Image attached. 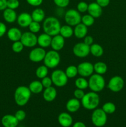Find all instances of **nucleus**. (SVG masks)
Instances as JSON below:
<instances>
[{
    "label": "nucleus",
    "mask_w": 126,
    "mask_h": 127,
    "mask_svg": "<svg viewBox=\"0 0 126 127\" xmlns=\"http://www.w3.org/2000/svg\"><path fill=\"white\" fill-rule=\"evenodd\" d=\"M32 93L28 87L20 86L16 89L14 94V99L16 104L18 106H25L29 102Z\"/></svg>",
    "instance_id": "1"
},
{
    "label": "nucleus",
    "mask_w": 126,
    "mask_h": 127,
    "mask_svg": "<svg viewBox=\"0 0 126 127\" xmlns=\"http://www.w3.org/2000/svg\"><path fill=\"white\" fill-rule=\"evenodd\" d=\"M61 27L60 22L55 17L50 16L44 19L43 21V28L44 32L51 37L59 34Z\"/></svg>",
    "instance_id": "2"
},
{
    "label": "nucleus",
    "mask_w": 126,
    "mask_h": 127,
    "mask_svg": "<svg viewBox=\"0 0 126 127\" xmlns=\"http://www.w3.org/2000/svg\"><path fill=\"white\" fill-rule=\"evenodd\" d=\"M81 105L84 109L88 110H93L100 104V96L97 93L90 91L85 94L81 99Z\"/></svg>",
    "instance_id": "3"
},
{
    "label": "nucleus",
    "mask_w": 126,
    "mask_h": 127,
    "mask_svg": "<svg viewBox=\"0 0 126 127\" xmlns=\"http://www.w3.org/2000/svg\"><path fill=\"white\" fill-rule=\"evenodd\" d=\"M88 88L91 91L98 93L103 90L105 87V80L102 75L93 74L88 79Z\"/></svg>",
    "instance_id": "4"
},
{
    "label": "nucleus",
    "mask_w": 126,
    "mask_h": 127,
    "mask_svg": "<svg viewBox=\"0 0 126 127\" xmlns=\"http://www.w3.org/2000/svg\"><path fill=\"white\" fill-rule=\"evenodd\" d=\"M61 61L60 55L59 54L58 52L55 50L48 51L46 52L44 57L43 62H44V65L48 68V69H53L55 68L59 65Z\"/></svg>",
    "instance_id": "5"
},
{
    "label": "nucleus",
    "mask_w": 126,
    "mask_h": 127,
    "mask_svg": "<svg viewBox=\"0 0 126 127\" xmlns=\"http://www.w3.org/2000/svg\"><path fill=\"white\" fill-rule=\"evenodd\" d=\"M91 120L93 124L95 127H102L105 126L107 123V114L102 109L96 108L93 110L91 114Z\"/></svg>",
    "instance_id": "6"
},
{
    "label": "nucleus",
    "mask_w": 126,
    "mask_h": 127,
    "mask_svg": "<svg viewBox=\"0 0 126 127\" xmlns=\"http://www.w3.org/2000/svg\"><path fill=\"white\" fill-rule=\"evenodd\" d=\"M51 78L53 81V84L59 88L65 86L67 84L69 79L65 71L61 69H56L53 71L51 75Z\"/></svg>",
    "instance_id": "7"
},
{
    "label": "nucleus",
    "mask_w": 126,
    "mask_h": 127,
    "mask_svg": "<svg viewBox=\"0 0 126 127\" xmlns=\"http://www.w3.org/2000/svg\"><path fill=\"white\" fill-rule=\"evenodd\" d=\"M82 16L77 10L70 9L67 11L64 14V19L67 25L75 26L81 22Z\"/></svg>",
    "instance_id": "8"
},
{
    "label": "nucleus",
    "mask_w": 126,
    "mask_h": 127,
    "mask_svg": "<svg viewBox=\"0 0 126 127\" xmlns=\"http://www.w3.org/2000/svg\"><path fill=\"white\" fill-rule=\"evenodd\" d=\"M90 46L87 45L84 42L77 43L73 47V53L74 55L79 58H85L90 53Z\"/></svg>",
    "instance_id": "9"
},
{
    "label": "nucleus",
    "mask_w": 126,
    "mask_h": 127,
    "mask_svg": "<svg viewBox=\"0 0 126 127\" xmlns=\"http://www.w3.org/2000/svg\"><path fill=\"white\" fill-rule=\"evenodd\" d=\"M78 74L82 77H90L94 73L93 64L89 62H84L77 66Z\"/></svg>",
    "instance_id": "10"
},
{
    "label": "nucleus",
    "mask_w": 126,
    "mask_h": 127,
    "mask_svg": "<svg viewBox=\"0 0 126 127\" xmlns=\"http://www.w3.org/2000/svg\"><path fill=\"white\" fill-rule=\"evenodd\" d=\"M124 86V81L122 77L119 76H114L109 79L108 83L109 89L114 93L119 92L123 89Z\"/></svg>",
    "instance_id": "11"
},
{
    "label": "nucleus",
    "mask_w": 126,
    "mask_h": 127,
    "mask_svg": "<svg viewBox=\"0 0 126 127\" xmlns=\"http://www.w3.org/2000/svg\"><path fill=\"white\" fill-rule=\"evenodd\" d=\"M21 42L23 46L28 48H32L37 44V37L35 33L31 32H25L22 33Z\"/></svg>",
    "instance_id": "12"
},
{
    "label": "nucleus",
    "mask_w": 126,
    "mask_h": 127,
    "mask_svg": "<svg viewBox=\"0 0 126 127\" xmlns=\"http://www.w3.org/2000/svg\"><path fill=\"white\" fill-rule=\"evenodd\" d=\"M46 53L45 50L42 47L34 48L30 52L28 58L30 60L35 63H38L44 60L45 55Z\"/></svg>",
    "instance_id": "13"
},
{
    "label": "nucleus",
    "mask_w": 126,
    "mask_h": 127,
    "mask_svg": "<svg viewBox=\"0 0 126 127\" xmlns=\"http://www.w3.org/2000/svg\"><path fill=\"white\" fill-rule=\"evenodd\" d=\"M65 45V38L62 37L61 35L58 34L52 37L51 47L53 50L59 51L61 50Z\"/></svg>",
    "instance_id": "14"
},
{
    "label": "nucleus",
    "mask_w": 126,
    "mask_h": 127,
    "mask_svg": "<svg viewBox=\"0 0 126 127\" xmlns=\"http://www.w3.org/2000/svg\"><path fill=\"white\" fill-rule=\"evenodd\" d=\"M59 125L63 127H70L73 124V119L67 112H61L58 117Z\"/></svg>",
    "instance_id": "15"
},
{
    "label": "nucleus",
    "mask_w": 126,
    "mask_h": 127,
    "mask_svg": "<svg viewBox=\"0 0 126 127\" xmlns=\"http://www.w3.org/2000/svg\"><path fill=\"white\" fill-rule=\"evenodd\" d=\"M33 21L31 14L28 12H22L17 18V24L21 27H27L29 26L31 22Z\"/></svg>",
    "instance_id": "16"
},
{
    "label": "nucleus",
    "mask_w": 126,
    "mask_h": 127,
    "mask_svg": "<svg viewBox=\"0 0 126 127\" xmlns=\"http://www.w3.org/2000/svg\"><path fill=\"white\" fill-rule=\"evenodd\" d=\"M1 124L4 127H17L19 124V121L15 115L7 114L2 117Z\"/></svg>",
    "instance_id": "17"
},
{
    "label": "nucleus",
    "mask_w": 126,
    "mask_h": 127,
    "mask_svg": "<svg viewBox=\"0 0 126 127\" xmlns=\"http://www.w3.org/2000/svg\"><path fill=\"white\" fill-rule=\"evenodd\" d=\"M74 35L77 38L82 39L84 38L85 36L87 35L88 27L82 24V22L74 26Z\"/></svg>",
    "instance_id": "18"
},
{
    "label": "nucleus",
    "mask_w": 126,
    "mask_h": 127,
    "mask_svg": "<svg viewBox=\"0 0 126 127\" xmlns=\"http://www.w3.org/2000/svg\"><path fill=\"white\" fill-rule=\"evenodd\" d=\"M87 12L94 18H98L103 13V9L96 2H91L88 4Z\"/></svg>",
    "instance_id": "19"
},
{
    "label": "nucleus",
    "mask_w": 126,
    "mask_h": 127,
    "mask_svg": "<svg viewBox=\"0 0 126 127\" xmlns=\"http://www.w3.org/2000/svg\"><path fill=\"white\" fill-rule=\"evenodd\" d=\"M57 96V91L54 87L45 88L43 93V97L45 101L51 102L55 100Z\"/></svg>",
    "instance_id": "20"
},
{
    "label": "nucleus",
    "mask_w": 126,
    "mask_h": 127,
    "mask_svg": "<svg viewBox=\"0 0 126 127\" xmlns=\"http://www.w3.org/2000/svg\"><path fill=\"white\" fill-rule=\"evenodd\" d=\"M81 106V102L80 100L75 98L70 99L67 102L65 108L69 112L75 113L79 110Z\"/></svg>",
    "instance_id": "21"
},
{
    "label": "nucleus",
    "mask_w": 126,
    "mask_h": 127,
    "mask_svg": "<svg viewBox=\"0 0 126 127\" xmlns=\"http://www.w3.org/2000/svg\"><path fill=\"white\" fill-rule=\"evenodd\" d=\"M51 36L45 33H42L37 37V44L42 48H47L51 45Z\"/></svg>",
    "instance_id": "22"
},
{
    "label": "nucleus",
    "mask_w": 126,
    "mask_h": 127,
    "mask_svg": "<svg viewBox=\"0 0 126 127\" xmlns=\"http://www.w3.org/2000/svg\"><path fill=\"white\" fill-rule=\"evenodd\" d=\"M22 32L17 27H11L7 31V35L9 39L12 42H16L21 40Z\"/></svg>",
    "instance_id": "23"
},
{
    "label": "nucleus",
    "mask_w": 126,
    "mask_h": 127,
    "mask_svg": "<svg viewBox=\"0 0 126 127\" xmlns=\"http://www.w3.org/2000/svg\"><path fill=\"white\" fill-rule=\"evenodd\" d=\"M3 17L5 21L8 23H13L17 21V16L15 10L9 8H6L4 10Z\"/></svg>",
    "instance_id": "24"
},
{
    "label": "nucleus",
    "mask_w": 126,
    "mask_h": 127,
    "mask_svg": "<svg viewBox=\"0 0 126 127\" xmlns=\"http://www.w3.org/2000/svg\"><path fill=\"white\" fill-rule=\"evenodd\" d=\"M31 16L33 21L41 22L45 19V12L42 9L36 8L32 11Z\"/></svg>",
    "instance_id": "25"
},
{
    "label": "nucleus",
    "mask_w": 126,
    "mask_h": 127,
    "mask_svg": "<svg viewBox=\"0 0 126 127\" xmlns=\"http://www.w3.org/2000/svg\"><path fill=\"white\" fill-rule=\"evenodd\" d=\"M28 88H29L31 93H33L35 94H37L42 93L44 88L42 85V82L39 81L35 80L30 83L29 86H28Z\"/></svg>",
    "instance_id": "26"
},
{
    "label": "nucleus",
    "mask_w": 126,
    "mask_h": 127,
    "mask_svg": "<svg viewBox=\"0 0 126 127\" xmlns=\"http://www.w3.org/2000/svg\"><path fill=\"white\" fill-rule=\"evenodd\" d=\"M59 35L64 38H69L74 35V29L69 25H64L61 27Z\"/></svg>",
    "instance_id": "27"
},
{
    "label": "nucleus",
    "mask_w": 126,
    "mask_h": 127,
    "mask_svg": "<svg viewBox=\"0 0 126 127\" xmlns=\"http://www.w3.org/2000/svg\"><path fill=\"white\" fill-rule=\"evenodd\" d=\"M93 67L94 72H95L96 74L103 75V74H106V72L107 71V64L103 62H96L93 64Z\"/></svg>",
    "instance_id": "28"
},
{
    "label": "nucleus",
    "mask_w": 126,
    "mask_h": 127,
    "mask_svg": "<svg viewBox=\"0 0 126 127\" xmlns=\"http://www.w3.org/2000/svg\"><path fill=\"white\" fill-rule=\"evenodd\" d=\"M90 53L95 57H100L103 55L104 50L100 45L93 43L90 47Z\"/></svg>",
    "instance_id": "29"
},
{
    "label": "nucleus",
    "mask_w": 126,
    "mask_h": 127,
    "mask_svg": "<svg viewBox=\"0 0 126 127\" xmlns=\"http://www.w3.org/2000/svg\"><path fill=\"white\" fill-rule=\"evenodd\" d=\"M75 86L78 89L85 90L88 87V81L84 77H80L75 79Z\"/></svg>",
    "instance_id": "30"
},
{
    "label": "nucleus",
    "mask_w": 126,
    "mask_h": 127,
    "mask_svg": "<svg viewBox=\"0 0 126 127\" xmlns=\"http://www.w3.org/2000/svg\"><path fill=\"white\" fill-rule=\"evenodd\" d=\"M48 74V68L45 65L38 66L35 71V75L39 79H43Z\"/></svg>",
    "instance_id": "31"
},
{
    "label": "nucleus",
    "mask_w": 126,
    "mask_h": 127,
    "mask_svg": "<svg viewBox=\"0 0 126 127\" xmlns=\"http://www.w3.org/2000/svg\"><path fill=\"white\" fill-rule=\"evenodd\" d=\"M101 109L107 115V114H112L114 113L116 110V107L114 103L111 102H107L103 105Z\"/></svg>",
    "instance_id": "32"
},
{
    "label": "nucleus",
    "mask_w": 126,
    "mask_h": 127,
    "mask_svg": "<svg viewBox=\"0 0 126 127\" xmlns=\"http://www.w3.org/2000/svg\"><path fill=\"white\" fill-rule=\"evenodd\" d=\"M65 73L68 78H74L78 74L77 66L74 65H70L67 67Z\"/></svg>",
    "instance_id": "33"
},
{
    "label": "nucleus",
    "mask_w": 126,
    "mask_h": 127,
    "mask_svg": "<svg viewBox=\"0 0 126 127\" xmlns=\"http://www.w3.org/2000/svg\"><path fill=\"white\" fill-rule=\"evenodd\" d=\"M81 22L86 27H90L93 25L94 22H95V18L89 14H85L82 16Z\"/></svg>",
    "instance_id": "34"
},
{
    "label": "nucleus",
    "mask_w": 126,
    "mask_h": 127,
    "mask_svg": "<svg viewBox=\"0 0 126 127\" xmlns=\"http://www.w3.org/2000/svg\"><path fill=\"white\" fill-rule=\"evenodd\" d=\"M12 50L15 53H21L22 50H23L24 48V46L22 44V42H21V40L16 41V42H14L13 43L12 45Z\"/></svg>",
    "instance_id": "35"
},
{
    "label": "nucleus",
    "mask_w": 126,
    "mask_h": 127,
    "mask_svg": "<svg viewBox=\"0 0 126 127\" xmlns=\"http://www.w3.org/2000/svg\"><path fill=\"white\" fill-rule=\"evenodd\" d=\"M28 27L30 30V32H32L33 33H38L41 29V26L40 24V22L33 21L31 22L30 24L29 25Z\"/></svg>",
    "instance_id": "36"
},
{
    "label": "nucleus",
    "mask_w": 126,
    "mask_h": 127,
    "mask_svg": "<svg viewBox=\"0 0 126 127\" xmlns=\"http://www.w3.org/2000/svg\"><path fill=\"white\" fill-rule=\"evenodd\" d=\"M88 4L86 2L80 1L77 4V10L80 13H84V12H86L88 11Z\"/></svg>",
    "instance_id": "37"
},
{
    "label": "nucleus",
    "mask_w": 126,
    "mask_h": 127,
    "mask_svg": "<svg viewBox=\"0 0 126 127\" xmlns=\"http://www.w3.org/2000/svg\"><path fill=\"white\" fill-rule=\"evenodd\" d=\"M54 4L59 8H65L69 4L70 0H53Z\"/></svg>",
    "instance_id": "38"
},
{
    "label": "nucleus",
    "mask_w": 126,
    "mask_h": 127,
    "mask_svg": "<svg viewBox=\"0 0 126 127\" xmlns=\"http://www.w3.org/2000/svg\"><path fill=\"white\" fill-rule=\"evenodd\" d=\"M19 4L20 3L19 0H7V8L15 10L18 8Z\"/></svg>",
    "instance_id": "39"
},
{
    "label": "nucleus",
    "mask_w": 126,
    "mask_h": 127,
    "mask_svg": "<svg viewBox=\"0 0 126 127\" xmlns=\"http://www.w3.org/2000/svg\"><path fill=\"white\" fill-rule=\"evenodd\" d=\"M41 82H42V85H43L44 88H47L52 86V84H53V81H52L51 78V77L50 78L48 77V76L44 77L43 79H42V81Z\"/></svg>",
    "instance_id": "40"
},
{
    "label": "nucleus",
    "mask_w": 126,
    "mask_h": 127,
    "mask_svg": "<svg viewBox=\"0 0 126 127\" xmlns=\"http://www.w3.org/2000/svg\"><path fill=\"white\" fill-rule=\"evenodd\" d=\"M15 117L18 120L19 122L23 121L26 117V113L23 110H18L15 113Z\"/></svg>",
    "instance_id": "41"
},
{
    "label": "nucleus",
    "mask_w": 126,
    "mask_h": 127,
    "mask_svg": "<svg viewBox=\"0 0 126 127\" xmlns=\"http://www.w3.org/2000/svg\"><path fill=\"white\" fill-rule=\"evenodd\" d=\"M84 95H85V93H84V90H82V89L77 88L74 92V97L77 99H79V100H81L83 97L84 96Z\"/></svg>",
    "instance_id": "42"
},
{
    "label": "nucleus",
    "mask_w": 126,
    "mask_h": 127,
    "mask_svg": "<svg viewBox=\"0 0 126 127\" xmlns=\"http://www.w3.org/2000/svg\"><path fill=\"white\" fill-rule=\"evenodd\" d=\"M27 3L33 7H38L43 3V0H26Z\"/></svg>",
    "instance_id": "43"
},
{
    "label": "nucleus",
    "mask_w": 126,
    "mask_h": 127,
    "mask_svg": "<svg viewBox=\"0 0 126 127\" xmlns=\"http://www.w3.org/2000/svg\"><path fill=\"white\" fill-rule=\"evenodd\" d=\"M7 32V27L6 24L2 22H0V38L3 37Z\"/></svg>",
    "instance_id": "44"
},
{
    "label": "nucleus",
    "mask_w": 126,
    "mask_h": 127,
    "mask_svg": "<svg viewBox=\"0 0 126 127\" xmlns=\"http://www.w3.org/2000/svg\"><path fill=\"white\" fill-rule=\"evenodd\" d=\"M96 2L101 7H106L109 4L110 0H96Z\"/></svg>",
    "instance_id": "45"
},
{
    "label": "nucleus",
    "mask_w": 126,
    "mask_h": 127,
    "mask_svg": "<svg viewBox=\"0 0 126 127\" xmlns=\"http://www.w3.org/2000/svg\"><path fill=\"white\" fill-rule=\"evenodd\" d=\"M84 42L88 46H91L93 43V38L90 35H86L84 37Z\"/></svg>",
    "instance_id": "46"
},
{
    "label": "nucleus",
    "mask_w": 126,
    "mask_h": 127,
    "mask_svg": "<svg viewBox=\"0 0 126 127\" xmlns=\"http://www.w3.org/2000/svg\"><path fill=\"white\" fill-rule=\"evenodd\" d=\"M7 0H0V11H4L7 8Z\"/></svg>",
    "instance_id": "47"
},
{
    "label": "nucleus",
    "mask_w": 126,
    "mask_h": 127,
    "mask_svg": "<svg viewBox=\"0 0 126 127\" xmlns=\"http://www.w3.org/2000/svg\"><path fill=\"white\" fill-rule=\"evenodd\" d=\"M72 127H86V125L82 122H76L73 124Z\"/></svg>",
    "instance_id": "48"
},
{
    "label": "nucleus",
    "mask_w": 126,
    "mask_h": 127,
    "mask_svg": "<svg viewBox=\"0 0 126 127\" xmlns=\"http://www.w3.org/2000/svg\"><path fill=\"white\" fill-rule=\"evenodd\" d=\"M89 1H90V0H89Z\"/></svg>",
    "instance_id": "49"
}]
</instances>
